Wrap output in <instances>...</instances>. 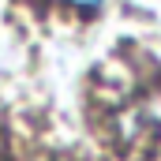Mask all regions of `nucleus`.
<instances>
[{
    "label": "nucleus",
    "mask_w": 161,
    "mask_h": 161,
    "mask_svg": "<svg viewBox=\"0 0 161 161\" xmlns=\"http://www.w3.org/2000/svg\"><path fill=\"white\" fill-rule=\"evenodd\" d=\"M60 4H68V8H79V11H94L101 0H60Z\"/></svg>",
    "instance_id": "f257e3e1"
}]
</instances>
